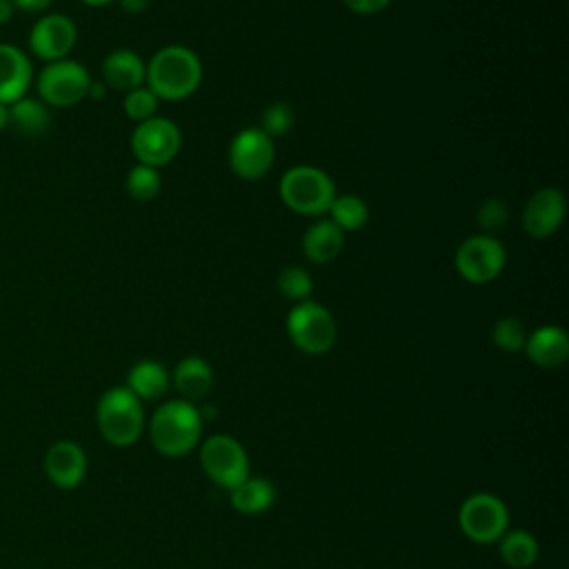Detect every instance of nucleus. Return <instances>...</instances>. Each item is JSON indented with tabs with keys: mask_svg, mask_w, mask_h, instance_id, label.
I'll list each match as a JSON object with an SVG mask.
<instances>
[{
	"mask_svg": "<svg viewBox=\"0 0 569 569\" xmlns=\"http://www.w3.org/2000/svg\"><path fill=\"white\" fill-rule=\"evenodd\" d=\"M80 2L87 4V7H104V4H111L116 0H80Z\"/></svg>",
	"mask_w": 569,
	"mask_h": 569,
	"instance_id": "nucleus-37",
	"label": "nucleus"
},
{
	"mask_svg": "<svg viewBox=\"0 0 569 569\" xmlns=\"http://www.w3.org/2000/svg\"><path fill=\"white\" fill-rule=\"evenodd\" d=\"M182 147L180 127L162 116L138 122L131 133V151L140 164L160 169L169 164Z\"/></svg>",
	"mask_w": 569,
	"mask_h": 569,
	"instance_id": "nucleus-10",
	"label": "nucleus"
},
{
	"mask_svg": "<svg viewBox=\"0 0 569 569\" xmlns=\"http://www.w3.org/2000/svg\"><path fill=\"white\" fill-rule=\"evenodd\" d=\"M42 469L53 487L64 491L76 489L87 476V453L76 440H56L44 451Z\"/></svg>",
	"mask_w": 569,
	"mask_h": 569,
	"instance_id": "nucleus-14",
	"label": "nucleus"
},
{
	"mask_svg": "<svg viewBox=\"0 0 569 569\" xmlns=\"http://www.w3.org/2000/svg\"><path fill=\"white\" fill-rule=\"evenodd\" d=\"M158 107H160V98L147 84L127 91L124 100H122V109H124L127 118L133 122H144V120L158 116Z\"/></svg>",
	"mask_w": 569,
	"mask_h": 569,
	"instance_id": "nucleus-28",
	"label": "nucleus"
},
{
	"mask_svg": "<svg viewBox=\"0 0 569 569\" xmlns=\"http://www.w3.org/2000/svg\"><path fill=\"white\" fill-rule=\"evenodd\" d=\"M100 73H102V82L107 84V89L127 93V91L144 84L147 62L131 49H116L102 60Z\"/></svg>",
	"mask_w": 569,
	"mask_h": 569,
	"instance_id": "nucleus-17",
	"label": "nucleus"
},
{
	"mask_svg": "<svg viewBox=\"0 0 569 569\" xmlns=\"http://www.w3.org/2000/svg\"><path fill=\"white\" fill-rule=\"evenodd\" d=\"M525 340H527V329L513 316H505V318L496 320V325L491 327V342L500 351L518 353V351L525 349Z\"/></svg>",
	"mask_w": 569,
	"mask_h": 569,
	"instance_id": "nucleus-27",
	"label": "nucleus"
},
{
	"mask_svg": "<svg viewBox=\"0 0 569 569\" xmlns=\"http://www.w3.org/2000/svg\"><path fill=\"white\" fill-rule=\"evenodd\" d=\"M16 13H29V16H42L49 11L53 0H11Z\"/></svg>",
	"mask_w": 569,
	"mask_h": 569,
	"instance_id": "nucleus-32",
	"label": "nucleus"
},
{
	"mask_svg": "<svg viewBox=\"0 0 569 569\" xmlns=\"http://www.w3.org/2000/svg\"><path fill=\"white\" fill-rule=\"evenodd\" d=\"M13 16H16V9H13L11 0H0V27L7 24Z\"/></svg>",
	"mask_w": 569,
	"mask_h": 569,
	"instance_id": "nucleus-35",
	"label": "nucleus"
},
{
	"mask_svg": "<svg viewBox=\"0 0 569 569\" xmlns=\"http://www.w3.org/2000/svg\"><path fill=\"white\" fill-rule=\"evenodd\" d=\"M169 376L180 398L189 402L202 400L213 387V369L202 356L182 358Z\"/></svg>",
	"mask_w": 569,
	"mask_h": 569,
	"instance_id": "nucleus-19",
	"label": "nucleus"
},
{
	"mask_svg": "<svg viewBox=\"0 0 569 569\" xmlns=\"http://www.w3.org/2000/svg\"><path fill=\"white\" fill-rule=\"evenodd\" d=\"M276 500V487L271 480L260 476H247L240 485L229 491V502L244 516H258L267 511Z\"/></svg>",
	"mask_w": 569,
	"mask_h": 569,
	"instance_id": "nucleus-21",
	"label": "nucleus"
},
{
	"mask_svg": "<svg viewBox=\"0 0 569 569\" xmlns=\"http://www.w3.org/2000/svg\"><path fill=\"white\" fill-rule=\"evenodd\" d=\"M198 458L207 478L227 491L249 476V456L233 436H209L204 442H200Z\"/></svg>",
	"mask_w": 569,
	"mask_h": 569,
	"instance_id": "nucleus-8",
	"label": "nucleus"
},
{
	"mask_svg": "<svg viewBox=\"0 0 569 569\" xmlns=\"http://www.w3.org/2000/svg\"><path fill=\"white\" fill-rule=\"evenodd\" d=\"M567 204L565 196L556 187H542L529 196L522 207V229L533 240H545L553 236L565 220Z\"/></svg>",
	"mask_w": 569,
	"mask_h": 569,
	"instance_id": "nucleus-13",
	"label": "nucleus"
},
{
	"mask_svg": "<svg viewBox=\"0 0 569 569\" xmlns=\"http://www.w3.org/2000/svg\"><path fill=\"white\" fill-rule=\"evenodd\" d=\"M300 247L302 253L316 264L333 262L345 247V231H340L329 218H318L305 229Z\"/></svg>",
	"mask_w": 569,
	"mask_h": 569,
	"instance_id": "nucleus-18",
	"label": "nucleus"
},
{
	"mask_svg": "<svg viewBox=\"0 0 569 569\" xmlns=\"http://www.w3.org/2000/svg\"><path fill=\"white\" fill-rule=\"evenodd\" d=\"M104 93H107V84H104L102 80H91L87 98H91V100H102Z\"/></svg>",
	"mask_w": 569,
	"mask_h": 569,
	"instance_id": "nucleus-34",
	"label": "nucleus"
},
{
	"mask_svg": "<svg viewBox=\"0 0 569 569\" xmlns=\"http://www.w3.org/2000/svg\"><path fill=\"white\" fill-rule=\"evenodd\" d=\"M202 82V62L184 44H167L147 62L144 84L167 102L189 98Z\"/></svg>",
	"mask_w": 569,
	"mask_h": 569,
	"instance_id": "nucleus-1",
	"label": "nucleus"
},
{
	"mask_svg": "<svg viewBox=\"0 0 569 569\" xmlns=\"http://www.w3.org/2000/svg\"><path fill=\"white\" fill-rule=\"evenodd\" d=\"M329 220L340 229V231H358L367 224L369 220V207L367 202L356 196V193H342L336 196L333 202L329 204Z\"/></svg>",
	"mask_w": 569,
	"mask_h": 569,
	"instance_id": "nucleus-24",
	"label": "nucleus"
},
{
	"mask_svg": "<svg viewBox=\"0 0 569 569\" xmlns=\"http://www.w3.org/2000/svg\"><path fill=\"white\" fill-rule=\"evenodd\" d=\"M278 193L287 209L309 218L327 213L329 204L338 196L331 176L313 164L289 167L280 178Z\"/></svg>",
	"mask_w": 569,
	"mask_h": 569,
	"instance_id": "nucleus-4",
	"label": "nucleus"
},
{
	"mask_svg": "<svg viewBox=\"0 0 569 569\" xmlns=\"http://www.w3.org/2000/svg\"><path fill=\"white\" fill-rule=\"evenodd\" d=\"M505 264L507 251L502 242L487 233L465 238L453 253V267L458 276L471 284L493 282L502 273Z\"/></svg>",
	"mask_w": 569,
	"mask_h": 569,
	"instance_id": "nucleus-9",
	"label": "nucleus"
},
{
	"mask_svg": "<svg viewBox=\"0 0 569 569\" xmlns=\"http://www.w3.org/2000/svg\"><path fill=\"white\" fill-rule=\"evenodd\" d=\"M33 84V64L24 49L13 42H0V100L11 104L29 93Z\"/></svg>",
	"mask_w": 569,
	"mask_h": 569,
	"instance_id": "nucleus-15",
	"label": "nucleus"
},
{
	"mask_svg": "<svg viewBox=\"0 0 569 569\" xmlns=\"http://www.w3.org/2000/svg\"><path fill=\"white\" fill-rule=\"evenodd\" d=\"M293 122H296V113L293 109L287 104V102H271L262 116H260V129L271 138H282L287 136L291 129H293Z\"/></svg>",
	"mask_w": 569,
	"mask_h": 569,
	"instance_id": "nucleus-29",
	"label": "nucleus"
},
{
	"mask_svg": "<svg viewBox=\"0 0 569 569\" xmlns=\"http://www.w3.org/2000/svg\"><path fill=\"white\" fill-rule=\"evenodd\" d=\"M51 124V111L40 98H31L29 93L9 104V127L20 136H40Z\"/></svg>",
	"mask_w": 569,
	"mask_h": 569,
	"instance_id": "nucleus-22",
	"label": "nucleus"
},
{
	"mask_svg": "<svg viewBox=\"0 0 569 569\" xmlns=\"http://www.w3.org/2000/svg\"><path fill=\"white\" fill-rule=\"evenodd\" d=\"M476 220H478V227L482 229V233L493 236L496 231L507 227V222H509V207L500 198H487V200L480 202V207L476 211Z\"/></svg>",
	"mask_w": 569,
	"mask_h": 569,
	"instance_id": "nucleus-30",
	"label": "nucleus"
},
{
	"mask_svg": "<svg viewBox=\"0 0 569 569\" xmlns=\"http://www.w3.org/2000/svg\"><path fill=\"white\" fill-rule=\"evenodd\" d=\"M136 398L144 400H158L162 398L169 387H171V376L164 369V365H160L158 360L144 358L138 360L129 373H127V385H124Z\"/></svg>",
	"mask_w": 569,
	"mask_h": 569,
	"instance_id": "nucleus-20",
	"label": "nucleus"
},
{
	"mask_svg": "<svg viewBox=\"0 0 569 569\" xmlns=\"http://www.w3.org/2000/svg\"><path fill=\"white\" fill-rule=\"evenodd\" d=\"M284 325L293 347L307 356L327 353L338 338V325L333 313L311 298L296 302L287 313Z\"/></svg>",
	"mask_w": 569,
	"mask_h": 569,
	"instance_id": "nucleus-5",
	"label": "nucleus"
},
{
	"mask_svg": "<svg viewBox=\"0 0 569 569\" xmlns=\"http://www.w3.org/2000/svg\"><path fill=\"white\" fill-rule=\"evenodd\" d=\"M9 127V104L0 100V133Z\"/></svg>",
	"mask_w": 569,
	"mask_h": 569,
	"instance_id": "nucleus-36",
	"label": "nucleus"
},
{
	"mask_svg": "<svg viewBox=\"0 0 569 569\" xmlns=\"http://www.w3.org/2000/svg\"><path fill=\"white\" fill-rule=\"evenodd\" d=\"M458 527L465 538L478 545L498 542V538L509 529V509L496 493H471L458 509Z\"/></svg>",
	"mask_w": 569,
	"mask_h": 569,
	"instance_id": "nucleus-7",
	"label": "nucleus"
},
{
	"mask_svg": "<svg viewBox=\"0 0 569 569\" xmlns=\"http://www.w3.org/2000/svg\"><path fill=\"white\" fill-rule=\"evenodd\" d=\"M162 178L160 171L147 164H133L124 178V191L136 202H149L160 193Z\"/></svg>",
	"mask_w": 569,
	"mask_h": 569,
	"instance_id": "nucleus-25",
	"label": "nucleus"
},
{
	"mask_svg": "<svg viewBox=\"0 0 569 569\" xmlns=\"http://www.w3.org/2000/svg\"><path fill=\"white\" fill-rule=\"evenodd\" d=\"M116 2L120 4V9H122V11L133 13V16L144 13V11L149 9V4H151V0H116Z\"/></svg>",
	"mask_w": 569,
	"mask_h": 569,
	"instance_id": "nucleus-33",
	"label": "nucleus"
},
{
	"mask_svg": "<svg viewBox=\"0 0 569 569\" xmlns=\"http://www.w3.org/2000/svg\"><path fill=\"white\" fill-rule=\"evenodd\" d=\"M91 80L93 78L89 69L82 62L71 58L47 62L33 78L38 98L47 107H60V109L80 104L89 93Z\"/></svg>",
	"mask_w": 569,
	"mask_h": 569,
	"instance_id": "nucleus-6",
	"label": "nucleus"
},
{
	"mask_svg": "<svg viewBox=\"0 0 569 569\" xmlns=\"http://www.w3.org/2000/svg\"><path fill=\"white\" fill-rule=\"evenodd\" d=\"M347 4L349 11L358 13V16H373L380 13L382 9L389 7L391 0H342Z\"/></svg>",
	"mask_w": 569,
	"mask_h": 569,
	"instance_id": "nucleus-31",
	"label": "nucleus"
},
{
	"mask_svg": "<svg viewBox=\"0 0 569 569\" xmlns=\"http://www.w3.org/2000/svg\"><path fill=\"white\" fill-rule=\"evenodd\" d=\"M202 416L196 402L173 398L162 402L147 425L153 449L167 458H180L200 445Z\"/></svg>",
	"mask_w": 569,
	"mask_h": 569,
	"instance_id": "nucleus-2",
	"label": "nucleus"
},
{
	"mask_svg": "<svg viewBox=\"0 0 569 569\" xmlns=\"http://www.w3.org/2000/svg\"><path fill=\"white\" fill-rule=\"evenodd\" d=\"M76 40H78L76 22L64 13L47 11L29 29L27 47L38 60L47 64V62L69 58V53L76 47Z\"/></svg>",
	"mask_w": 569,
	"mask_h": 569,
	"instance_id": "nucleus-12",
	"label": "nucleus"
},
{
	"mask_svg": "<svg viewBox=\"0 0 569 569\" xmlns=\"http://www.w3.org/2000/svg\"><path fill=\"white\" fill-rule=\"evenodd\" d=\"M498 553L511 569H529L538 560V540L527 529H507L498 538Z\"/></svg>",
	"mask_w": 569,
	"mask_h": 569,
	"instance_id": "nucleus-23",
	"label": "nucleus"
},
{
	"mask_svg": "<svg viewBox=\"0 0 569 569\" xmlns=\"http://www.w3.org/2000/svg\"><path fill=\"white\" fill-rule=\"evenodd\" d=\"M276 160V144L260 127L240 129L227 149L229 169L242 180H258L269 173Z\"/></svg>",
	"mask_w": 569,
	"mask_h": 569,
	"instance_id": "nucleus-11",
	"label": "nucleus"
},
{
	"mask_svg": "<svg viewBox=\"0 0 569 569\" xmlns=\"http://www.w3.org/2000/svg\"><path fill=\"white\" fill-rule=\"evenodd\" d=\"M96 425L100 436L113 447H131L144 431L142 400L124 385L107 389L96 405Z\"/></svg>",
	"mask_w": 569,
	"mask_h": 569,
	"instance_id": "nucleus-3",
	"label": "nucleus"
},
{
	"mask_svg": "<svg viewBox=\"0 0 569 569\" xmlns=\"http://www.w3.org/2000/svg\"><path fill=\"white\" fill-rule=\"evenodd\" d=\"M276 287H278V293L282 298L291 300L293 305L309 300L313 293V280H311L309 271L298 264H289V267L280 269V273L276 278Z\"/></svg>",
	"mask_w": 569,
	"mask_h": 569,
	"instance_id": "nucleus-26",
	"label": "nucleus"
},
{
	"mask_svg": "<svg viewBox=\"0 0 569 569\" xmlns=\"http://www.w3.org/2000/svg\"><path fill=\"white\" fill-rule=\"evenodd\" d=\"M522 351L533 365L542 369H556L562 367L569 358V336L558 325H540L527 333Z\"/></svg>",
	"mask_w": 569,
	"mask_h": 569,
	"instance_id": "nucleus-16",
	"label": "nucleus"
}]
</instances>
